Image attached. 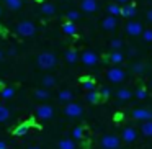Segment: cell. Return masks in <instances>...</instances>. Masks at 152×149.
<instances>
[{
  "instance_id": "15",
  "label": "cell",
  "mask_w": 152,
  "mask_h": 149,
  "mask_svg": "<svg viewBox=\"0 0 152 149\" xmlns=\"http://www.w3.org/2000/svg\"><path fill=\"white\" fill-rule=\"evenodd\" d=\"M116 97H118L121 102H126V100H129L132 97V93H131L129 89H119L118 92H116Z\"/></svg>"
},
{
  "instance_id": "33",
  "label": "cell",
  "mask_w": 152,
  "mask_h": 149,
  "mask_svg": "<svg viewBox=\"0 0 152 149\" xmlns=\"http://www.w3.org/2000/svg\"><path fill=\"white\" fill-rule=\"evenodd\" d=\"M132 70H134V74H141V72H144V64H142V62L134 64V66H132Z\"/></svg>"
},
{
  "instance_id": "32",
  "label": "cell",
  "mask_w": 152,
  "mask_h": 149,
  "mask_svg": "<svg viewBox=\"0 0 152 149\" xmlns=\"http://www.w3.org/2000/svg\"><path fill=\"white\" fill-rule=\"evenodd\" d=\"M79 17H80V13H79V12H75V10H69V12H67V18H69V21L77 20Z\"/></svg>"
},
{
  "instance_id": "1",
  "label": "cell",
  "mask_w": 152,
  "mask_h": 149,
  "mask_svg": "<svg viewBox=\"0 0 152 149\" xmlns=\"http://www.w3.org/2000/svg\"><path fill=\"white\" fill-rule=\"evenodd\" d=\"M56 64H57V57L54 56L53 53H41L39 56H38V66L44 70L53 69Z\"/></svg>"
},
{
  "instance_id": "45",
  "label": "cell",
  "mask_w": 152,
  "mask_h": 149,
  "mask_svg": "<svg viewBox=\"0 0 152 149\" xmlns=\"http://www.w3.org/2000/svg\"><path fill=\"white\" fill-rule=\"evenodd\" d=\"M0 15H2V10H0Z\"/></svg>"
},
{
  "instance_id": "22",
  "label": "cell",
  "mask_w": 152,
  "mask_h": 149,
  "mask_svg": "<svg viewBox=\"0 0 152 149\" xmlns=\"http://www.w3.org/2000/svg\"><path fill=\"white\" fill-rule=\"evenodd\" d=\"M41 12H43V15H54V12H56V7H54L53 4H43V7H41Z\"/></svg>"
},
{
  "instance_id": "4",
  "label": "cell",
  "mask_w": 152,
  "mask_h": 149,
  "mask_svg": "<svg viewBox=\"0 0 152 149\" xmlns=\"http://www.w3.org/2000/svg\"><path fill=\"white\" fill-rule=\"evenodd\" d=\"M64 113H66L67 116H70V118H79V116H82L83 108L79 105V103L70 102V103H67V105H66V108H64Z\"/></svg>"
},
{
  "instance_id": "14",
  "label": "cell",
  "mask_w": 152,
  "mask_h": 149,
  "mask_svg": "<svg viewBox=\"0 0 152 149\" xmlns=\"http://www.w3.org/2000/svg\"><path fill=\"white\" fill-rule=\"evenodd\" d=\"M136 13H137V10H136L134 5H126V7L121 8V15H124V17H128V18H132Z\"/></svg>"
},
{
  "instance_id": "16",
  "label": "cell",
  "mask_w": 152,
  "mask_h": 149,
  "mask_svg": "<svg viewBox=\"0 0 152 149\" xmlns=\"http://www.w3.org/2000/svg\"><path fill=\"white\" fill-rule=\"evenodd\" d=\"M57 148L59 149H75V142L70 141V139H61Z\"/></svg>"
},
{
  "instance_id": "12",
  "label": "cell",
  "mask_w": 152,
  "mask_h": 149,
  "mask_svg": "<svg viewBox=\"0 0 152 149\" xmlns=\"http://www.w3.org/2000/svg\"><path fill=\"white\" fill-rule=\"evenodd\" d=\"M102 26H103V30H106V31H113V30L116 28V17H113V15H108V17L103 20Z\"/></svg>"
},
{
  "instance_id": "41",
  "label": "cell",
  "mask_w": 152,
  "mask_h": 149,
  "mask_svg": "<svg viewBox=\"0 0 152 149\" xmlns=\"http://www.w3.org/2000/svg\"><path fill=\"white\" fill-rule=\"evenodd\" d=\"M129 0H116V4H128Z\"/></svg>"
},
{
  "instance_id": "38",
  "label": "cell",
  "mask_w": 152,
  "mask_h": 149,
  "mask_svg": "<svg viewBox=\"0 0 152 149\" xmlns=\"http://www.w3.org/2000/svg\"><path fill=\"white\" fill-rule=\"evenodd\" d=\"M128 53H129V56H136V54H137V51H136L134 48H131V49H129Z\"/></svg>"
},
{
  "instance_id": "37",
  "label": "cell",
  "mask_w": 152,
  "mask_h": 149,
  "mask_svg": "<svg viewBox=\"0 0 152 149\" xmlns=\"http://www.w3.org/2000/svg\"><path fill=\"white\" fill-rule=\"evenodd\" d=\"M74 138H82V128H75L74 129Z\"/></svg>"
},
{
  "instance_id": "27",
  "label": "cell",
  "mask_w": 152,
  "mask_h": 149,
  "mask_svg": "<svg viewBox=\"0 0 152 149\" xmlns=\"http://www.w3.org/2000/svg\"><path fill=\"white\" fill-rule=\"evenodd\" d=\"M28 129H30V125H26V123H25V125H20L18 128H15L13 133L17 136H23V134H26V133H28Z\"/></svg>"
},
{
  "instance_id": "36",
  "label": "cell",
  "mask_w": 152,
  "mask_h": 149,
  "mask_svg": "<svg viewBox=\"0 0 152 149\" xmlns=\"http://www.w3.org/2000/svg\"><path fill=\"white\" fill-rule=\"evenodd\" d=\"M98 95L103 97V98L110 97V89H108V87H102V89H100V92H98Z\"/></svg>"
},
{
  "instance_id": "34",
  "label": "cell",
  "mask_w": 152,
  "mask_h": 149,
  "mask_svg": "<svg viewBox=\"0 0 152 149\" xmlns=\"http://www.w3.org/2000/svg\"><path fill=\"white\" fill-rule=\"evenodd\" d=\"M145 95H147V92H145V89H142V87L136 90V98L142 100V98H145Z\"/></svg>"
},
{
  "instance_id": "31",
  "label": "cell",
  "mask_w": 152,
  "mask_h": 149,
  "mask_svg": "<svg viewBox=\"0 0 152 149\" xmlns=\"http://www.w3.org/2000/svg\"><path fill=\"white\" fill-rule=\"evenodd\" d=\"M82 87L87 90H95V82H93V80H83Z\"/></svg>"
},
{
  "instance_id": "25",
  "label": "cell",
  "mask_w": 152,
  "mask_h": 149,
  "mask_svg": "<svg viewBox=\"0 0 152 149\" xmlns=\"http://www.w3.org/2000/svg\"><path fill=\"white\" fill-rule=\"evenodd\" d=\"M108 13L113 15V17H116V15H121V7H119L118 4H111L108 5Z\"/></svg>"
},
{
  "instance_id": "3",
  "label": "cell",
  "mask_w": 152,
  "mask_h": 149,
  "mask_svg": "<svg viewBox=\"0 0 152 149\" xmlns=\"http://www.w3.org/2000/svg\"><path fill=\"white\" fill-rule=\"evenodd\" d=\"M119 144H121V141L115 134H106L102 138V148L103 149H118Z\"/></svg>"
},
{
  "instance_id": "8",
  "label": "cell",
  "mask_w": 152,
  "mask_h": 149,
  "mask_svg": "<svg viewBox=\"0 0 152 149\" xmlns=\"http://www.w3.org/2000/svg\"><path fill=\"white\" fill-rule=\"evenodd\" d=\"M132 118L134 120H141V121H147V120H152V112L145 108H136L132 112Z\"/></svg>"
},
{
  "instance_id": "39",
  "label": "cell",
  "mask_w": 152,
  "mask_h": 149,
  "mask_svg": "<svg viewBox=\"0 0 152 149\" xmlns=\"http://www.w3.org/2000/svg\"><path fill=\"white\" fill-rule=\"evenodd\" d=\"M147 20H149V21H152V10H149V12H147Z\"/></svg>"
},
{
  "instance_id": "29",
  "label": "cell",
  "mask_w": 152,
  "mask_h": 149,
  "mask_svg": "<svg viewBox=\"0 0 152 149\" xmlns=\"http://www.w3.org/2000/svg\"><path fill=\"white\" fill-rule=\"evenodd\" d=\"M43 85L44 87H53V85H56V79H54L53 76H46L43 79Z\"/></svg>"
},
{
  "instance_id": "7",
  "label": "cell",
  "mask_w": 152,
  "mask_h": 149,
  "mask_svg": "<svg viewBox=\"0 0 152 149\" xmlns=\"http://www.w3.org/2000/svg\"><path fill=\"white\" fill-rule=\"evenodd\" d=\"M98 61H100L98 56H96L93 51L87 49V51H83V53H82V62L85 64V66H96Z\"/></svg>"
},
{
  "instance_id": "13",
  "label": "cell",
  "mask_w": 152,
  "mask_h": 149,
  "mask_svg": "<svg viewBox=\"0 0 152 149\" xmlns=\"http://www.w3.org/2000/svg\"><path fill=\"white\" fill-rule=\"evenodd\" d=\"M62 31H64L66 34H69V36H74V34H75V31H77L75 23H72V21H67V23H64V25H62Z\"/></svg>"
},
{
  "instance_id": "19",
  "label": "cell",
  "mask_w": 152,
  "mask_h": 149,
  "mask_svg": "<svg viewBox=\"0 0 152 149\" xmlns=\"http://www.w3.org/2000/svg\"><path fill=\"white\" fill-rule=\"evenodd\" d=\"M123 59H124V56H123V53H119V51H113L111 56H110V61H111L113 64L123 62Z\"/></svg>"
},
{
  "instance_id": "23",
  "label": "cell",
  "mask_w": 152,
  "mask_h": 149,
  "mask_svg": "<svg viewBox=\"0 0 152 149\" xmlns=\"http://www.w3.org/2000/svg\"><path fill=\"white\" fill-rule=\"evenodd\" d=\"M59 100L61 102H70V100H72V92H70V90H61Z\"/></svg>"
},
{
  "instance_id": "9",
  "label": "cell",
  "mask_w": 152,
  "mask_h": 149,
  "mask_svg": "<svg viewBox=\"0 0 152 149\" xmlns=\"http://www.w3.org/2000/svg\"><path fill=\"white\" fill-rule=\"evenodd\" d=\"M126 31H128L129 36H139L142 33V26L137 21H128L126 23Z\"/></svg>"
},
{
  "instance_id": "6",
  "label": "cell",
  "mask_w": 152,
  "mask_h": 149,
  "mask_svg": "<svg viewBox=\"0 0 152 149\" xmlns=\"http://www.w3.org/2000/svg\"><path fill=\"white\" fill-rule=\"evenodd\" d=\"M53 115H54L53 106H49V105H39L36 108V118L38 120H51Z\"/></svg>"
},
{
  "instance_id": "28",
  "label": "cell",
  "mask_w": 152,
  "mask_h": 149,
  "mask_svg": "<svg viewBox=\"0 0 152 149\" xmlns=\"http://www.w3.org/2000/svg\"><path fill=\"white\" fill-rule=\"evenodd\" d=\"M87 100H88L90 103H98V100H100L98 92H95V90H88V95H87Z\"/></svg>"
},
{
  "instance_id": "24",
  "label": "cell",
  "mask_w": 152,
  "mask_h": 149,
  "mask_svg": "<svg viewBox=\"0 0 152 149\" xmlns=\"http://www.w3.org/2000/svg\"><path fill=\"white\" fill-rule=\"evenodd\" d=\"M66 61L69 64H75L77 62V53H75V51H74V49L67 51V53H66Z\"/></svg>"
},
{
  "instance_id": "42",
  "label": "cell",
  "mask_w": 152,
  "mask_h": 149,
  "mask_svg": "<svg viewBox=\"0 0 152 149\" xmlns=\"http://www.w3.org/2000/svg\"><path fill=\"white\" fill-rule=\"evenodd\" d=\"M15 53H17V51H15V48H10V51H8V54H12V56H13Z\"/></svg>"
},
{
  "instance_id": "10",
  "label": "cell",
  "mask_w": 152,
  "mask_h": 149,
  "mask_svg": "<svg viewBox=\"0 0 152 149\" xmlns=\"http://www.w3.org/2000/svg\"><path fill=\"white\" fill-rule=\"evenodd\" d=\"M80 8H82L85 13H93V12L98 10V4H96V0H82Z\"/></svg>"
},
{
  "instance_id": "40",
  "label": "cell",
  "mask_w": 152,
  "mask_h": 149,
  "mask_svg": "<svg viewBox=\"0 0 152 149\" xmlns=\"http://www.w3.org/2000/svg\"><path fill=\"white\" fill-rule=\"evenodd\" d=\"M0 149H7V144L4 141H0Z\"/></svg>"
},
{
  "instance_id": "2",
  "label": "cell",
  "mask_w": 152,
  "mask_h": 149,
  "mask_svg": "<svg viewBox=\"0 0 152 149\" xmlns=\"http://www.w3.org/2000/svg\"><path fill=\"white\" fill-rule=\"evenodd\" d=\"M17 33L20 34V36L30 38L36 33V26H34V23H31V21H21L17 26Z\"/></svg>"
},
{
  "instance_id": "21",
  "label": "cell",
  "mask_w": 152,
  "mask_h": 149,
  "mask_svg": "<svg viewBox=\"0 0 152 149\" xmlns=\"http://www.w3.org/2000/svg\"><path fill=\"white\" fill-rule=\"evenodd\" d=\"M8 118H10V110H8L7 106H4V105H0V123H4V121H7Z\"/></svg>"
},
{
  "instance_id": "17",
  "label": "cell",
  "mask_w": 152,
  "mask_h": 149,
  "mask_svg": "<svg viewBox=\"0 0 152 149\" xmlns=\"http://www.w3.org/2000/svg\"><path fill=\"white\" fill-rule=\"evenodd\" d=\"M141 131L144 133L145 136H152V120H147V121H142Z\"/></svg>"
},
{
  "instance_id": "30",
  "label": "cell",
  "mask_w": 152,
  "mask_h": 149,
  "mask_svg": "<svg viewBox=\"0 0 152 149\" xmlns=\"http://www.w3.org/2000/svg\"><path fill=\"white\" fill-rule=\"evenodd\" d=\"M121 48H123V41H121V40H118V38L111 40V49L118 51V49H121Z\"/></svg>"
},
{
  "instance_id": "44",
  "label": "cell",
  "mask_w": 152,
  "mask_h": 149,
  "mask_svg": "<svg viewBox=\"0 0 152 149\" xmlns=\"http://www.w3.org/2000/svg\"><path fill=\"white\" fill-rule=\"evenodd\" d=\"M0 59H2V51H0Z\"/></svg>"
},
{
  "instance_id": "26",
  "label": "cell",
  "mask_w": 152,
  "mask_h": 149,
  "mask_svg": "<svg viewBox=\"0 0 152 149\" xmlns=\"http://www.w3.org/2000/svg\"><path fill=\"white\" fill-rule=\"evenodd\" d=\"M34 97L39 100H46L48 97H49V92H48L46 89H36L34 90Z\"/></svg>"
},
{
  "instance_id": "35",
  "label": "cell",
  "mask_w": 152,
  "mask_h": 149,
  "mask_svg": "<svg viewBox=\"0 0 152 149\" xmlns=\"http://www.w3.org/2000/svg\"><path fill=\"white\" fill-rule=\"evenodd\" d=\"M142 38H144V41H147V43H151L152 41V30H145L144 33H141Z\"/></svg>"
},
{
  "instance_id": "20",
  "label": "cell",
  "mask_w": 152,
  "mask_h": 149,
  "mask_svg": "<svg viewBox=\"0 0 152 149\" xmlns=\"http://www.w3.org/2000/svg\"><path fill=\"white\" fill-rule=\"evenodd\" d=\"M4 2L10 10H20L21 7V0H4Z\"/></svg>"
},
{
  "instance_id": "18",
  "label": "cell",
  "mask_w": 152,
  "mask_h": 149,
  "mask_svg": "<svg viewBox=\"0 0 152 149\" xmlns=\"http://www.w3.org/2000/svg\"><path fill=\"white\" fill-rule=\"evenodd\" d=\"M0 95H2V98H12V97L15 95V89L13 87H5V89L0 90Z\"/></svg>"
},
{
  "instance_id": "11",
  "label": "cell",
  "mask_w": 152,
  "mask_h": 149,
  "mask_svg": "<svg viewBox=\"0 0 152 149\" xmlns=\"http://www.w3.org/2000/svg\"><path fill=\"white\" fill-rule=\"evenodd\" d=\"M136 138H137V133H136L134 128L128 126V128L123 129V141L124 142H132V141H136Z\"/></svg>"
},
{
  "instance_id": "43",
  "label": "cell",
  "mask_w": 152,
  "mask_h": 149,
  "mask_svg": "<svg viewBox=\"0 0 152 149\" xmlns=\"http://www.w3.org/2000/svg\"><path fill=\"white\" fill-rule=\"evenodd\" d=\"M28 149H39V148H28Z\"/></svg>"
},
{
  "instance_id": "5",
  "label": "cell",
  "mask_w": 152,
  "mask_h": 149,
  "mask_svg": "<svg viewBox=\"0 0 152 149\" xmlns=\"http://www.w3.org/2000/svg\"><path fill=\"white\" fill-rule=\"evenodd\" d=\"M106 77H108V80H110V82L118 84V82H123V80H124L126 74H124V70H123V69H119V67H113V69H110V70H108Z\"/></svg>"
}]
</instances>
